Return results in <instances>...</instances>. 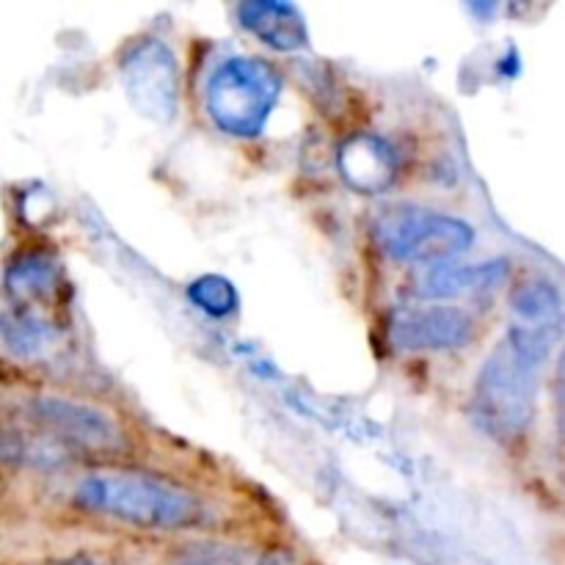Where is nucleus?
<instances>
[{
	"label": "nucleus",
	"mask_w": 565,
	"mask_h": 565,
	"mask_svg": "<svg viewBox=\"0 0 565 565\" xmlns=\"http://www.w3.org/2000/svg\"><path fill=\"white\" fill-rule=\"evenodd\" d=\"M121 81L132 105L143 116L158 121L174 119L180 75H177L174 55L163 42L143 39L127 47V53L121 55Z\"/></svg>",
	"instance_id": "obj_6"
},
{
	"label": "nucleus",
	"mask_w": 565,
	"mask_h": 565,
	"mask_svg": "<svg viewBox=\"0 0 565 565\" xmlns=\"http://www.w3.org/2000/svg\"><path fill=\"white\" fill-rule=\"evenodd\" d=\"M72 505L97 519L152 533H180L210 522L207 502L185 486L136 467L88 469L72 489Z\"/></svg>",
	"instance_id": "obj_1"
},
{
	"label": "nucleus",
	"mask_w": 565,
	"mask_h": 565,
	"mask_svg": "<svg viewBox=\"0 0 565 565\" xmlns=\"http://www.w3.org/2000/svg\"><path fill=\"white\" fill-rule=\"evenodd\" d=\"M6 285H9L11 296L22 303L53 301L61 285L58 263L39 252L22 254L6 270Z\"/></svg>",
	"instance_id": "obj_11"
},
{
	"label": "nucleus",
	"mask_w": 565,
	"mask_h": 565,
	"mask_svg": "<svg viewBox=\"0 0 565 565\" xmlns=\"http://www.w3.org/2000/svg\"><path fill=\"white\" fill-rule=\"evenodd\" d=\"M0 337L20 356H39L58 340V326L31 307H17L0 318Z\"/></svg>",
	"instance_id": "obj_12"
},
{
	"label": "nucleus",
	"mask_w": 565,
	"mask_h": 565,
	"mask_svg": "<svg viewBox=\"0 0 565 565\" xmlns=\"http://www.w3.org/2000/svg\"><path fill=\"white\" fill-rule=\"evenodd\" d=\"M557 340V323L516 326L494 348L475 384V423L500 441L524 434L535 412L541 364Z\"/></svg>",
	"instance_id": "obj_2"
},
{
	"label": "nucleus",
	"mask_w": 565,
	"mask_h": 565,
	"mask_svg": "<svg viewBox=\"0 0 565 565\" xmlns=\"http://www.w3.org/2000/svg\"><path fill=\"white\" fill-rule=\"evenodd\" d=\"M373 237L386 257L414 265H445L467 252L475 230L456 215L419 204H392L375 215Z\"/></svg>",
	"instance_id": "obj_4"
},
{
	"label": "nucleus",
	"mask_w": 565,
	"mask_h": 565,
	"mask_svg": "<svg viewBox=\"0 0 565 565\" xmlns=\"http://www.w3.org/2000/svg\"><path fill=\"white\" fill-rule=\"evenodd\" d=\"M237 17L268 47L296 50L303 47V42H307V28H303L301 11L290 3H268V0L243 3L237 9Z\"/></svg>",
	"instance_id": "obj_10"
},
{
	"label": "nucleus",
	"mask_w": 565,
	"mask_h": 565,
	"mask_svg": "<svg viewBox=\"0 0 565 565\" xmlns=\"http://www.w3.org/2000/svg\"><path fill=\"white\" fill-rule=\"evenodd\" d=\"M342 180L359 193H384L395 182L397 154L379 132H356L340 147Z\"/></svg>",
	"instance_id": "obj_8"
},
{
	"label": "nucleus",
	"mask_w": 565,
	"mask_h": 565,
	"mask_svg": "<svg viewBox=\"0 0 565 565\" xmlns=\"http://www.w3.org/2000/svg\"><path fill=\"white\" fill-rule=\"evenodd\" d=\"M478 334L472 315L456 307L401 309L390 320V340L397 351H458Z\"/></svg>",
	"instance_id": "obj_7"
},
{
	"label": "nucleus",
	"mask_w": 565,
	"mask_h": 565,
	"mask_svg": "<svg viewBox=\"0 0 565 565\" xmlns=\"http://www.w3.org/2000/svg\"><path fill=\"white\" fill-rule=\"evenodd\" d=\"M508 279L505 259L480 265H430L414 279V296L425 301H447V298H472L494 292Z\"/></svg>",
	"instance_id": "obj_9"
},
{
	"label": "nucleus",
	"mask_w": 565,
	"mask_h": 565,
	"mask_svg": "<svg viewBox=\"0 0 565 565\" xmlns=\"http://www.w3.org/2000/svg\"><path fill=\"white\" fill-rule=\"evenodd\" d=\"M174 565H290V561L279 555H263V552L210 541V544H196L182 552Z\"/></svg>",
	"instance_id": "obj_14"
},
{
	"label": "nucleus",
	"mask_w": 565,
	"mask_h": 565,
	"mask_svg": "<svg viewBox=\"0 0 565 565\" xmlns=\"http://www.w3.org/2000/svg\"><path fill=\"white\" fill-rule=\"evenodd\" d=\"M22 423L47 436L75 463L119 458L127 450L125 434L108 414L70 397H28L22 406Z\"/></svg>",
	"instance_id": "obj_5"
},
{
	"label": "nucleus",
	"mask_w": 565,
	"mask_h": 565,
	"mask_svg": "<svg viewBox=\"0 0 565 565\" xmlns=\"http://www.w3.org/2000/svg\"><path fill=\"white\" fill-rule=\"evenodd\" d=\"M188 296L196 307H202L207 315H215V318H224V315L235 312L237 307L235 287L221 276H202L188 287Z\"/></svg>",
	"instance_id": "obj_15"
},
{
	"label": "nucleus",
	"mask_w": 565,
	"mask_h": 565,
	"mask_svg": "<svg viewBox=\"0 0 565 565\" xmlns=\"http://www.w3.org/2000/svg\"><path fill=\"white\" fill-rule=\"evenodd\" d=\"M513 312L530 326H552L550 320L561 312L557 287L546 279H530L513 290Z\"/></svg>",
	"instance_id": "obj_13"
},
{
	"label": "nucleus",
	"mask_w": 565,
	"mask_h": 565,
	"mask_svg": "<svg viewBox=\"0 0 565 565\" xmlns=\"http://www.w3.org/2000/svg\"><path fill=\"white\" fill-rule=\"evenodd\" d=\"M281 94V75L274 64L254 55H235L218 64L204 88V108L221 132L254 138L263 132Z\"/></svg>",
	"instance_id": "obj_3"
}]
</instances>
